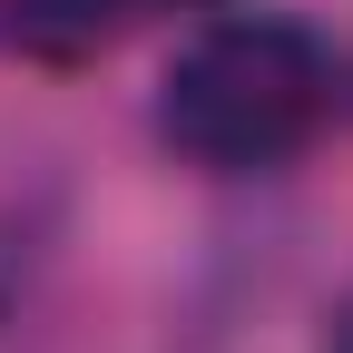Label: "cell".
<instances>
[{
	"label": "cell",
	"mask_w": 353,
	"mask_h": 353,
	"mask_svg": "<svg viewBox=\"0 0 353 353\" xmlns=\"http://www.w3.org/2000/svg\"><path fill=\"white\" fill-rule=\"evenodd\" d=\"M334 118V59L304 20H206L176 50L157 88V138L216 167V176H255L285 167L294 148H314V128Z\"/></svg>",
	"instance_id": "6da1fadb"
},
{
	"label": "cell",
	"mask_w": 353,
	"mask_h": 353,
	"mask_svg": "<svg viewBox=\"0 0 353 353\" xmlns=\"http://www.w3.org/2000/svg\"><path fill=\"white\" fill-rule=\"evenodd\" d=\"M176 10H216V0H0V30L30 59H99V50H118V39H138L148 20H176Z\"/></svg>",
	"instance_id": "7a4b0ae2"
},
{
	"label": "cell",
	"mask_w": 353,
	"mask_h": 353,
	"mask_svg": "<svg viewBox=\"0 0 353 353\" xmlns=\"http://www.w3.org/2000/svg\"><path fill=\"white\" fill-rule=\"evenodd\" d=\"M324 353H353V304H343V324H334V343H324Z\"/></svg>",
	"instance_id": "3957f363"
}]
</instances>
